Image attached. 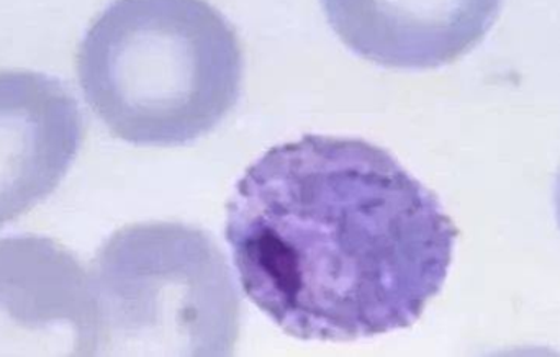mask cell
<instances>
[{
  "label": "cell",
  "mask_w": 560,
  "mask_h": 357,
  "mask_svg": "<svg viewBox=\"0 0 560 357\" xmlns=\"http://www.w3.org/2000/svg\"><path fill=\"white\" fill-rule=\"evenodd\" d=\"M457 234L430 188L358 138L276 145L226 205L243 292L306 342L410 329L443 289Z\"/></svg>",
  "instance_id": "6da1fadb"
},
{
  "label": "cell",
  "mask_w": 560,
  "mask_h": 357,
  "mask_svg": "<svg viewBox=\"0 0 560 357\" xmlns=\"http://www.w3.org/2000/svg\"><path fill=\"white\" fill-rule=\"evenodd\" d=\"M243 74L238 33L207 0H114L78 51L89 107L138 147L206 137L235 108Z\"/></svg>",
  "instance_id": "7a4b0ae2"
},
{
  "label": "cell",
  "mask_w": 560,
  "mask_h": 357,
  "mask_svg": "<svg viewBox=\"0 0 560 357\" xmlns=\"http://www.w3.org/2000/svg\"><path fill=\"white\" fill-rule=\"evenodd\" d=\"M101 352L232 356L242 302L209 233L171 221L115 231L92 261Z\"/></svg>",
  "instance_id": "3957f363"
},
{
  "label": "cell",
  "mask_w": 560,
  "mask_h": 357,
  "mask_svg": "<svg viewBox=\"0 0 560 357\" xmlns=\"http://www.w3.org/2000/svg\"><path fill=\"white\" fill-rule=\"evenodd\" d=\"M102 329L91 274L58 241L0 240V356H95Z\"/></svg>",
  "instance_id": "277c9868"
},
{
  "label": "cell",
  "mask_w": 560,
  "mask_h": 357,
  "mask_svg": "<svg viewBox=\"0 0 560 357\" xmlns=\"http://www.w3.org/2000/svg\"><path fill=\"white\" fill-rule=\"evenodd\" d=\"M84 131L79 102L59 79L0 71V228L59 187Z\"/></svg>",
  "instance_id": "5b68a950"
},
{
  "label": "cell",
  "mask_w": 560,
  "mask_h": 357,
  "mask_svg": "<svg viewBox=\"0 0 560 357\" xmlns=\"http://www.w3.org/2000/svg\"><path fill=\"white\" fill-rule=\"evenodd\" d=\"M342 43L394 69H436L472 51L503 0H322Z\"/></svg>",
  "instance_id": "8992f818"
},
{
  "label": "cell",
  "mask_w": 560,
  "mask_h": 357,
  "mask_svg": "<svg viewBox=\"0 0 560 357\" xmlns=\"http://www.w3.org/2000/svg\"><path fill=\"white\" fill-rule=\"evenodd\" d=\"M556 214H558V221L560 227V171L558 181H556Z\"/></svg>",
  "instance_id": "52a82bcc"
}]
</instances>
